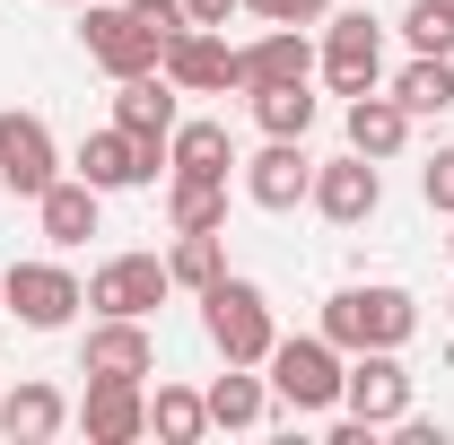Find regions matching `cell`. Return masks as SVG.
Instances as JSON below:
<instances>
[{
	"instance_id": "ffe728a7",
	"label": "cell",
	"mask_w": 454,
	"mask_h": 445,
	"mask_svg": "<svg viewBox=\"0 0 454 445\" xmlns=\"http://www.w3.org/2000/svg\"><path fill=\"white\" fill-rule=\"evenodd\" d=\"M61 428H70V402H61L53 385L27 376V385L0 393V437H9V445H44V437H61Z\"/></svg>"
},
{
	"instance_id": "5b68a950",
	"label": "cell",
	"mask_w": 454,
	"mask_h": 445,
	"mask_svg": "<svg viewBox=\"0 0 454 445\" xmlns=\"http://www.w3.org/2000/svg\"><path fill=\"white\" fill-rule=\"evenodd\" d=\"M79 306H88V279L61 271V262H9V271H0V315H18L27 332L79 324Z\"/></svg>"
},
{
	"instance_id": "836d02e7",
	"label": "cell",
	"mask_w": 454,
	"mask_h": 445,
	"mask_svg": "<svg viewBox=\"0 0 454 445\" xmlns=\"http://www.w3.org/2000/svg\"><path fill=\"white\" fill-rule=\"evenodd\" d=\"M446 324H454V288H446Z\"/></svg>"
},
{
	"instance_id": "603a6c76",
	"label": "cell",
	"mask_w": 454,
	"mask_h": 445,
	"mask_svg": "<svg viewBox=\"0 0 454 445\" xmlns=\"http://www.w3.org/2000/svg\"><path fill=\"white\" fill-rule=\"evenodd\" d=\"M210 428H262L271 419V376H254V367H227V376H210Z\"/></svg>"
},
{
	"instance_id": "44dd1931",
	"label": "cell",
	"mask_w": 454,
	"mask_h": 445,
	"mask_svg": "<svg viewBox=\"0 0 454 445\" xmlns=\"http://www.w3.org/2000/svg\"><path fill=\"white\" fill-rule=\"evenodd\" d=\"M227 167H236L227 122H175L167 131V175H210V183H227Z\"/></svg>"
},
{
	"instance_id": "277c9868",
	"label": "cell",
	"mask_w": 454,
	"mask_h": 445,
	"mask_svg": "<svg viewBox=\"0 0 454 445\" xmlns=\"http://www.w3.org/2000/svg\"><path fill=\"white\" fill-rule=\"evenodd\" d=\"M315 70H324V88L340 105L367 97V88H385V27L367 9H333L324 18V44H315Z\"/></svg>"
},
{
	"instance_id": "5bb4252c",
	"label": "cell",
	"mask_w": 454,
	"mask_h": 445,
	"mask_svg": "<svg viewBox=\"0 0 454 445\" xmlns=\"http://www.w3.org/2000/svg\"><path fill=\"white\" fill-rule=\"evenodd\" d=\"M306 192H315L306 140H262V149L245 158V201H254V210H297Z\"/></svg>"
},
{
	"instance_id": "83f0119b",
	"label": "cell",
	"mask_w": 454,
	"mask_h": 445,
	"mask_svg": "<svg viewBox=\"0 0 454 445\" xmlns=\"http://www.w3.org/2000/svg\"><path fill=\"white\" fill-rule=\"evenodd\" d=\"M402 35H411V53H454V0H411Z\"/></svg>"
},
{
	"instance_id": "f546056e",
	"label": "cell",
	"mask_w": 454,
	"mask_h": 445,
	"mask_svg": "<svg viewBox=\"0 0 454 445\" xmlns=\"http://www.w3.org/2000/svg\"><path fill=\"white\" fill-rule=\"evenodd\" d=\"M122 9H131V18H140V27L158 35V44H175V35L192 27V18H184V0H122Z\"/></svg>"
},
{
	"instance_id": "4dcf8cb0",
	"label": "cell",
	"mask_w": 454,
	"mask_h": 445,
	"mask_svg": "<svg viewBox=\"0 0 454 445\" xmlns=\"http://www.w3.org/2000/svg\"><path fill=\"white\" fill-rule=\"evenodd\" d=\"M419 192H428V210H446V219H454V149H437V158L419 167Z\"/></svg>"
},
{
	"instance_id": "8fae6325",
	"label": "cell",
	"mask_w": 454,
	"mask_h": 445,
	"mask_svg": "<svg viewBox=\"0 0 454 445\" xmlns=\"http://www.w3.org/2000/svg\"><path fill=\"white\" fill-rule=\"evenodd\" d=\"M306 201H315L333 227H367L376 210H385V167H376V158H358V149H349V158H324Z\"/></svg>"
},
{
	"instance_id": "d6a6232c",
	"label": "cell",
	"mask_w": 454,
	"mask_h": 445,
	"mask_svg": "<svg viewBox=\"0 0 454 445\" xmlns=\"http://www.w3.org/2000/svg\"><path fill=\"white\" fill-rule=\"evenodd\" d=\"M53 9H88V0H53Z\"/></svg>"
},
{
	"instance_id": "7c38bea8",
	"label": "cell",
	"mask_w": 454,
	"mask_h": 445,
	"mask_svg": "<svg viewBox=\"0 0 454 445\" xmlns=\"http://www.w3.org/2000/svg\"><path fill=\"white\" fill-rule=\"evenodd\" d=\"M53 175H61V149H53V131H44V113L0 105V183H9L18 201H35Z\"/></svg>"
},
{
	"instance_id": "e0dca14e",
	"label": "cell",
	"mask_w": 454,
	"mask_h": 445,
	"mask_svg": "<svg viewBox=\"0 0 454 445\" xmlns=\"http://www.w3.org/2000/svg\"><path fill=\"white\" fill-rule=\"evenodd\" d=\"M97 210H106V192L88 183V175H53L44 192H35V227H44V245H88L97 236Z\"/></svg>"
},
{
	"instance_id": "ac0fdd59",
	"label": "cell",
	"mask_w": 454,
	"mask_h": 445,
	"mask_svg": "<svg viewBox=\"0 0 454 445\" xmlns=\"http://www.w3.org/2000/svg\"><path fill=\"white\" fill-rule=\"evenodd\" d=\"M340 131H349V149H358V158H376V167H385V158H402V140H411V113L394 105V88H367V97H349V105H340Z\"/></svg>"
},
{
	"instance_id": "4316f807",
	"label": "cell",
	"mask_w": 454,
	"mask_h": 445,
	"mask_svg": "<svg viewBox=\"0 0 454 445\" xmlns=\"http://www.w3.org/2000/svg\"><path fill=\"white\" fill-rule=\"evenodd\" d=\"M227 227H201V236H175V254H167V279L175 288H192V297H201V288H210V279L227 271V245H219Z\"/></svg>"
},
{
	"instance_id": "7402d4cb",
	"label": "cell",
	"mask_w": 454,
	"mask_h": 445,
	"mask_svg": "<svg viewBox=\"0 0 454 445\" xmlns=\"http://www.w3.org/2000/svg\"><path fill=\"white\" fill-rule=\"evenodd\" d=\"M394 105L411 113V122H428V113L454 105V53H411L394 70Z\"/></svg>"
},
{
	"instance_id": "f1b7e54d",
	"label": "cell",
	"mask_w": 454,
	"mask_h": 445,
	"mask_svg": "<svg viewBox=\"0 0 454 445\" xmlns=\"http://www.w3.org/2000/svg\"><path fill=\"white\" fill-rule=\"evenodd\" d=\"M254 18H271V27H324L333 18V0H245Z\"/></svg>"
},
{
	"instance_id": "2e32d148",
	"label": "cell",
	"mask_w": 454,
	"mask_h": 445,
	"mask_svg": "<svg viewBox=\"0 0 454 445\" xmlns=\"http://www.w3.org/2000/svg\"><path fill=\"white\" fill-rule=\"evenodd\" d=\"M280 79H315V44H306V27H271V35L236 44V97L280 88Z\"/></svg>"
},
{
	"instance_id": "d590c367",
	"label": "cell",
	"mask_w": 454,
	"mask_h": 445,
	"mask_svg": "<svg viewBox=\"0 0 454 445\" xmlns=\"http://www.w3.org/2000/svg\"><path fill=\"white\" fill-rule=\"evenodd\" d=\"M0 192H9V183H0Z\"/></svg>"
},
{
	"instance_id": "d4e9b609",
	"label": "cell",
	"mask_w": 454,
	"mask_h": 445,
	"mask_svg": "<svg viewBox=\"0 0 454 445\" xmlns=\"http://www.w3.org/2000/svg\"><path fill=\"white\" fill-rule=\"evenodd\" d=\"M149 437L158 445H201L210 437V402H201L192 385H158L149 393Z\"/></svg>"
},
{
	"instance_id": "e575fe53",
	"label": "cell",
	"mask_w": 454,
	"mask_h": 445,
	"mask_svg": "<svg viewBox=\"0 0 454 445\" xmlns=\"http://www.w3.org/2000/svg\"><path fill=\"white\" fill-rule=\"evenodd\" d=\"M446 254H454V236H446Z\"/></svg>"
},
{
	"instance_id": "7a4b0ae2",
	"label": "cell",
	"mask_w": 454,
	"mask_h": 445,
	"mask_svg": "<svg viewBox=\"0 0 454 445\" xmlns=\"http://www.w3.org/2000/svg\"><path fill=\"white\" fill-rule=\"evenodd\" d=\"M201 332H210V349H219L227 367H262L271 340H280V324H271V297H262L254 279L219 271L201 288Z\"/></svg>"
},
{
	"instance_id": "484cf974",
	"label": "cell",
	"mask_w": 454,
	"mask_h": 445,
	"mask_svg": "<svg viewBox=\"0 0 454 445\" xmlns=\"http://www.w3.org/2000/svg\"><path fill=\"white\" fill-rule=\"evenodd\" d=\"M167 219H175V236L227 227V183H210V175H167Z\"/></svg>"
},
{
	"instance_id": "52a82bcc",
	"label": "cell",
	"mask_w": 454,
	"mask_h": 445,
	"mask_svg": "<svg viewBox=\"0 0 454 445\" xmlns=\"http://www.w3.org/2000/svg\"><path fill=\"white\" fill-rule=\"evenodd\" d=\"M79 175H88L97 192H140V183H158V175H167V140H140V131L106 122V131H88V140H79Z\"/></svg>"
},
{
	"instance_id": "3957f363",
	"label": "cell",
	"mask_w": 454,
	"mask_h": 445,
	"mask_svg": "<svg viewBox=\"0 0 454 445\" xmlns=\"http://www.w3.org/2000/svg\"><path fill=\"white\" fill-rule=\"evenodd\" d=\"M271 402L280 410H297V419H324V410H340V376H349V358H340L324 332H288L271 340Z\"/></svg>"
},
{
	"instance_id": "1f68e13d",
	"label": "cell",
	"mask_w": 454,
	"mask_h": 445,
	"mask_svg": "<svg viewBox=\"0 0 454 445\" xmlns=\"http://www.w3.org/2000/svg\"><path fill=\"white\" fill-rule=\"evenodd\" d=\"M236 9H245V0H184V18H192V27H227Z\"/></svg>"
},
{
	"instance_id": "d6986e66",
	"label": "cell",
	"mask_w": 454,
	"mask_h": 445,
	"mask_svg": "<svg viewBox=\"0 0 454 445\" xmlns=\"http://www.w3.org/2000/svg\"><path fill=\"white\" fill-rule=\"evenodd\" d=\"M175 97H184V88H175L167 70L114 79V122H122V131H140V140H167L175 122H184V113H175Z\"/></svg>"
},
{
	"instance_id": "ba28073f",
	"label": "cell",
	"mask_w": 454,
	"mask_h": 445,
	"mask_svg": "<svg viewBox=\"0 0 454 445\" xmlns=\"http://www.w3.org/2000/svg\"><path fill=\"white\" fill-rule=\"evenodd\" d=\"M79 376H122V385H149V376H158L149 315H97V324H88V340H79Z\"/></svg>"
},
{
	"instance_id": "9c48e42d",
	"label": "cell",
	"mask_w": 454,
	"mask_h": 445,
	"mask_svg": "<svg viewBox=\"0 0 454 445\" xmlns=\"http://www.w3.org/2000/svg\"><path fill=\"white\" fill-rule=\"evenodd\" d=\"M340 410L367 419V428H394L402 410H411V367H402V349H358L349 376H340Z\"/></svg>"
},
{
	"instance_id": "8992f818",
	"label": "cell",
	"mask_w": 454,
	"mask_h": 445,
	"mask_svg": "<svg viewBox=\"0 0 454 445\" xmlns=\"http://www.w3.org/2000/svg\"><path fill=\"white\" fill-rule=\"evenodd\" d=\"M79 44H88V61H97L106 79H140V70H158V53H167L122 0H88V9H79Z\"/></svg>"
},
{
	"instance_id": "9a60e30c",
	"label": "cell",
	"mask_w": 454,
	"mask_h": 445,
	"mask_svg": "<svg viewBox=\"0 0 454 445\" xmlns=\"http://www.w3.org/2000/svg\"><path fill=\"white\" fill-rule=\"evenodd\" d=\"M79 428H88V445H131V437H149V385L88 376V393H79Z\"/></svg>"
},
{
	"instance_id": "6da1fadb",
	"label": "cell",
	"mask_w": 454,
	"mask_h": 445,
	"mask_svg": "<svg viewBox=\"0 0 454 445\" xmlns=\"http://www.w3.org/2000/svg\"><path fill=\"white\" fill-rule=\"evenodd\" d=\"M315 332L333 340L340 358H358V349H402V340L419 332V297L394 288V279H358V288H333L324 297V324Z\"/></svg>"
},
{
	"instance_id": "4fadbf2b",
	"label": "cell",
	"mask_w": 454,
	"mask_h": 445,
	"mask_svg": "<svg viewBox=\"0 0 454 445\" xmlns=\"http://www.w3.org/2000/svg\"><path fill=\"white\" fill-rule=\"evenodd\" d=\"M158 70H167L184 97H227L236 88V44H227V27H184L167 53H158Z\"/></svg>"
},
{
	"instance_id": "30bf717a",
	"label": "cell",
	"mask_w": 454,
	"mask_h": 445,
	"mask_svg": "<svg viewBox=\"0 0 454 445\" xmlns=\"http://www.w3.org/2000/svg\"><path fill=\"white\" fill-rule=\"evenodd\" d=\"M167 288H175L167 254H114V262L88 271V306H97V315H158Z\"/></svg>"
},
{
	"instance_id": "cb8c5ba5",
	"label": "cell",
	"mask_w": 454,
	"mask_h": 445,
	"mask_svg": "<svg viewBox=\"0 0 454 445\" xmlns=\"http://www.w3.org/2000/svg\"><path fill=\"white\" fill-rule=\"evenodd\" d=\"M315 113H324V97H315L306 79L254 88V122H262V140H306V131H315Z\"/></svg>"
}]
</instances>
